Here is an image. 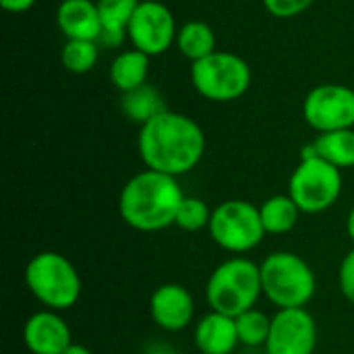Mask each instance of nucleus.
<instances>
[{"mask_svg":"<svg viewBox=\"0 0 354 354\" xmlns=\"http://www.w3.org/2000/svg\"><path fill=\"white\" fill-rule=\"evenodd\" d=\"M137 147L149 170L178 178L201 162L205 153V135L193 118L164 110L141 124Z\"/></svg>","mask_w":354,"mask_h":354,"instance_id":"f257e3e1","label":"nucleus"},{"mask_svg":"<svg viewBox=\"0 0 354 354\" xmlns=\"http://www.w3.org/2000/svg\"><path fill=\"white\" fill-rule=\"evenodd\" d=\"M187 195L176 176L143 170L127 180L118 197L122 222L139 232H160L174 226L176 212Z\"/></svg>","mask_w":354,"mask_h":354,"instance_id":"f03ea898","label":"nucleus"},{"mask_svg":"<svg viewBox=\"0 0 354 354\" xmlns=\"http://www.w3.org/2000/svg\"><path fill=\"white\" fill-rule=\"evenodd\" d=\"M261 295V270L247 257H230L222 261L205 284V301L209 309L230 317H239L253 309Z\"/></svg>","mask_w":354,"mask_h":354,"instance_id":"7ed1b4c3","label":"nucleus"},{"mask_svg":"<svg viewBox=\"0 0 354 354\" xmlns=\"http://www.w3.org/2000/svg\"><path fill=\"white\" fill-rule=\"evenodd\" d=\"M263 297L276 309H305L317 290V280L311 266L297 253H270L261 266Z\"/></svg>","mask_w":354,"mask_h":354,"instance_id":"20e7f679","label":"nucleus"},{"mask_svg":"<svg viewBox=\"0 0 354 354\" xmlns=\"http://www.w3.org/2000/svg\"><path fill=\"white\" fill-rule=\"evenodd\" d=\"M29 292L50 311H66L77 305L83 284L77 268L56 251H41L25 268Z\"/></svg>","mask_w":354,"mask_h":354,"instance_id":"39448f33","label":"nucleus"},{"mask_svg":"<svg viewBox=\"0 0 354 354\" xmlns=\"http://www.w3.org/2000/svg\"><path fill=\"white\" fill-rule=\"evenodd\" d=\"M207 230L218 247L236 255L253 251L266 236L259 205L245 199H228L216 205Z\"/></svg>","mask_w":354,"mask_h":354,"instance_id":"423d86ee","label":"nucleus"},{"mask_svg":"<svg viewBox=\"0 0 354 354\" xmlns=\"http://www.w3.org/2000/svg\"><path fill=\"white\" fill-rule=\"evenodd\" d=\"M342 193V174L319 156H303L288 180V195L303 214L328 212Z\"/></svg>","mask_w":354,"mask_h":354,"instance_id":"0eeeda50","label":"nucleus"},{"mask_svg":"<svg viewBox=\"0 0 354 354\" xmlns=\"http://www.w3.org/2000/svg\"><path fill=\"white\" fill-rule=\"evenodd\" d=\"M191 83L205 100L232 102L249 89L251 68L241 56L216 50L191 64Z\"/></svg>","mask_w":354,"mask_h":354,"instance_id":"6e6552de","label":"nucleus"},{"mask_svg":"<svg viewBox=\"0 0 354 354\" xmlns=\"http://www.w3.org/2000/svg\"><path fill=\"white\" fill-rule=\"evenodd\" d=\"M305 120L319 133L354 127V89L338 83H326L311 89L303 104Z\"/></svg>","mask_w":354,"mask_h":354,"instance_id":"1a4fd4ad","label":"nucleus"},{"mask_svg":"<svg viewBox=\"0 0 354 354\" xmlns=\"http://www.w3.org/2000/svg\"><path fill=\"white\" fill-rule=\"evenodd\" d=\"M176 33L178 29L170 8L158 0L141 2L127 29V37L133 41V48L147 56L164 54L176 41Z\"/></svg>","mask_w":354,"mask_h":354,"instance_id":"9d476101","label":"nucleus"},{"mask_svg":"<svg viewBox=\"0 0 354 354\" xmlns=\"http://www.w3.org/2000/svg\"><path fill=\"white\" fill-rule=\"evenodd\" d=\"M317 324L305 309H278L272 317L266 354H315Z\"/></svg>","mask_w":354,"mask_h":354,"instance_id":"9b49d317","label":"nucleus"},{"mask_svg":"<svg viewBox=\"0 0 354 354\" xmlns=\"http://www.w3.org/2000/svg\"><path fill=\"white\" fill-rule=\"evenodd\" d=\"M149 315L164 332H180L195 317V299L183 284H162L149 297Z\"/></svg>","mask_w":354,"mask_h":354,"instance_id":"f8f14e48","label":"nucleus"},{"mask_svg":"<svg viewBox=\"0 0 354 354\" xmlns=\"http://www.w3.org/2000/svg\"><path fill=\"white\" fill-rule=\"evenodd\" d=\"M23 342L31 354H62L71 344V328L58 311H37L23 326Z\"/></svg>","mask_w":354,"mask_h":354,"instance_id":"ddd939ff","label":"nucleus"},{"mask_svg":"<svg viewBox=\"0 0 354 354\" xmlns=\"http://www.w3.org/2000/svg\"><path fill=\"white\" fill-rule=\"evenodd\" d=\"M56 23L66 39H102V19L93 0H62L56 10Z\"/></svg>","mask_w":354,"mask_h":354,"instance_id":"4468645a","label":"nucleus"},{"mask_svg":"<svg viewBox=\"0 0 354 354\" xmlns=\"http://www.w3.org/2000/svg\"><path fill=\"white\" fill-rule=\"evenodd\" d=\"M195 346L201 354H232L239 346L236 322L230 315L209 311L195 326Z\"/></svg>","mask_w":354,"mask_h":354,"instance_id":"2eb2a0df","label":"nucleus"},{"mask_svg":"<svg viewBox=\"0 0 354 354\" xmlns=\"http://www.w3.org/2000/svg\"><path fill=\"white\" fill-rule=\"evenodd\" d=\"M149 58L145 52L133 48L127 52H120L112 64H110V81L116 89L122 93L133 91L141 85H145L149 75Z\"/></svg>","mask_w":354,"mask_h":354,"instance_id":"dca6fc26","label":"nucleus"},{"mask_svg":"<svg viewBox=\"0 0 354 354\" xmlns=\"http://www.w3.org/2000/svg\"><path fill=\"white\" fill-rule=\"evenodd\" d=\"M139 4V0H97V10L102 19V39L106 44L122 41Z\"/></svg>","mask_w":354,"mask_h":354,"instance_id":"f3484780","label":"nucleus"},{"mask_svg":"<svg viewBox=\"0 0 354 354\" xmlns=\"http://www.w3.org/2000/svg\"><path fill=\"white\" fill-rule=\"evenodd\" d=\"M259 214L266 234H286L299 224L303 212L290 195H274L259 205Z\"/></svg>","mask_w":354,"mask_h":354,"instance_id":"a211bd4d","label":"nucleus"},{"mask_svg":"<svg viewBox=\"0 0 354 354\" xmlns=\"http://www.w3.org/2000/svg\"><path fill=\"white\" fill-rule=\"evenodd\" d=\"M315 149V156L324 158L338 170L353 168L354 166V131L342 129V131H330L319 133V137L311 143Z\"/></svg>","mask_w":354,"mask_h":354,"instance_id":"6ab92c4d","label":"nucleus"},{"mask_svg":"<svg viewBox=\"0 0 354 354\" xmlns=\"http://www.w3.org/2000/svg\"><path fill=\"white\" fill-rule=\"evenodd\" d=\"M176 46L183 56L197 62L216 52V33L203 21H189L176 33Z\"/></svg>","mask_w":354,"mask_h":354,"instance_id":"aec40b11","label":"nucleus"},{"mask_svg":"<svg viewBox=\"0 0 354 354\" xmlns=\"http://www.w3.org/2000/svg\"><path fill=\"white\" fill-rule=\"evenodd\" d=\"M120 106H122V112L127 114V118H131V120H135L139 124H145L153 116L168 110L164 100H162V93L156 87L147 85V83L133 89V91L122 93Z\"/></svg>","mask_w":354,"mask_h":354,"instance_id":"412c9836","label":"nucleus"},{"mask_svg":"<svg viewBox=\"0 0 354 354\" xmlns=\"http://www.w3.org/2000/svg\"><path fill=\"white\" fill-rule=\"evenodd\" d=\"M234 322H236L239 342L243 348H266V342L270 338L272 317H268L263 311L253 307L241 313L239 317H234Z\"/></svg>","mask_w":354,"mask_h":354,"instance_id":"4be33fe9","label":"nucleus"},{"mask_svg":"<svg viewBox=\"0 0 354 354\" xmlns=\"http://www.w3.org/2000/svg\"><path fill=\"white\" fill-rule=\"evenodd\" d=\"M97 56H100L97 44L89 39H68L60 52V60L64 68L77 75L89 73L95 66Z\"/></svg>","mask_w":354,"mask_h":354,"instance_id":"5701e85b","label":"nucleus"},{"mask_svg":"<svg viewBox=\"0 0 354 354\" xmlns=\"http://www.w3.org/2000/svg\"><path fill=\"white\" fill-rule=\"evenodd\" d=\"M212 214L214 209H209V205L199 199V197H185L178 212H176V220L174 226L185 230V232H199V230H207L209 222H212Z\"/></svg>","mask_w":354,"mask_h":354,"instance_id":"b1692460","label":"nucleus"},{"mask_svg":"<svg viewBox=\"0 0 354 354\" xmlns=\"http://www.w3.org/2000/svg\"><path fill=\"white\" fill-rule=\"evenodd\" d=\"M313 2L315 0H263V4L270 10V15H274L278 19L297 17V15L305 12Z\"/></svg>","mask_w":354,"mask_h":354,"instance_id":"393cba45","label":"nucleus"},{"mask_svg":"<svg viewBox=\"0 0 354 354\" xmlns=\"http://www.w3.org/2000/svg\"><path fill=\"white\" fill-rule=\"evenodd\" d=\"M338 286L342 297L354 305V247L344 255L338 270Z\"/></svg>","mask_w":354,"mask_h":354,"instance_id":"a878e982","label":"nucleus"},{"mask_svg":"<svg viewBox=\"0 0 354 354\" xmlns=\"http://www.w3.org/2000/svg\"><path fill=\"white\" fill-rule=\"evenodd\" d=\"M37 0H0L2 8L8 10V12H25L29 10Z\"/></svg>","mask_w":354,"mask_h":354,"instance_id":"bb28decb","label":"nucleus"},{"mask_svg":"<svg viewBox=\"0 0 354 354\" xmlns=\"http://www.w3.org/2000/svg\"><path fill=\"white\" fill-rule=\"evenodd\" d=\"M62 354H91V351H89L87 346H83V344H75V342H73Z\"/></svg>","mask_w":354,"mask_h":354,"instance_id":"cd10ccee","label":"nucleus"},{"mask_svg":"<svg viewBox=\"0 0 354 354\" xmlns=\"http://www.w3.org/2000/svg\"><path fill=\"white\" fill-rule=\"evenodd\" d=\"M346 232H348V236H351L354 245V207L348 212V218H346Z\"/></svg>","mask_w":354,"mask_h":354,"instance_id":"c85d7f7f","label":"nucleus"}]
</instances>
